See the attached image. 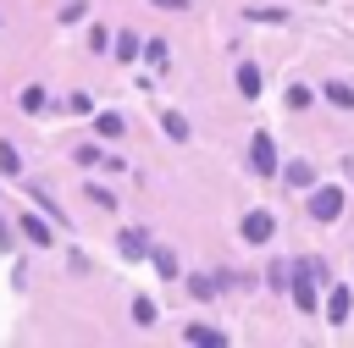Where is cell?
Masks as SVG:
<instances>
[{
  "label": "cell",
  "mask_w": 354,
  "mask_h": 348,
  "mask_svg": "<svg viewBox=\"0 0 354 348\" xmlns=\"http://www.w3.org/2000/svg\"><path fill=\"white\" fill-rule=\"evenodd\" d=\"M310 215L315 221H337L343 215V188H315L310 193Z\"/></svg>",
  "instance_id": "6da1fadb"
},
{
  "label": "cell",
  "mask_w": 354,
  "mask_h": 348,
  "mask_svg": "<svg viewBox=\"0 0 354 348\" xmlns=\"http://www.w3.org/2000/svg\"><path fill=\"white\" fill-rule=\"evenodd\" d=\"M249 166H254L260 177H271V171H277V144H271L266 133H254V138H249Z\"/></svg>",
  "instance_id": "7a4b0ae2"
},
{
  "label": "cell",
  "mask_w": 354,
  "mask_h": 348,
  "mask_svg": "<svg viewBox=\"0 0 354 348\" xmlns=\"http://www.w3.org/2000/svg\"><path fill=\"white\" fill-rule=\"evenodd\" d=\"M271 232H277L271 210H249V215H243V243H266Z\"/></svg>",
  "instance_id": "3957f363"
},
{
  "label": "cell",
  "mask_w": 354,
  "mask_h": 348,
  "mask_svg": "<svg viewBox=\"0 0 354 348\" xmlns=\"http://www.w3.org/2000/svg\"><path fill=\"white\" fill-rule=\"evenodd\" d=\"M348 309H354V293H348V287H332V298H326V320H332V326H343V320H348Z\"/></svg>",
  "instance_id": "277c9868"
},
{
  "label": "cell",
  "mask_w": 354,
  "mask_h": 348,
  "mask_svg": "<svg viewBox=\"0 0 354 348\" xmlns=\"http://www.w3.org/2000/svg\"><path fill=\"white\" fill-rule=\"evenodd\" d=\"M122 254H127V260H144V254H149V238H144V226H127V232H122Z\"/></svg>",
  "instance_id": "5b68a950"
},
{
  "label": "cell",
  "mask_w": 354,
  "mask_h": 348,
  "mask_svg": "<svg viewBox=\"0 0 354 348\" xmlns=\"http://www.w3.org/2000/svg\"><path fill=\"white\" fill-rule=\"evenodd\" d=\"M238 88H243V99H254V94H260V66L243 61V66H238Z\"/></svg>",
  "instance_id": "8992f818"
},
{
  "label": "cell",
  "mask_w": 354,
  "mask_h": 348,
  "mask_svg": "<svg viewBox=\"0 0 354 348\" xmlns=\"http://www.w3.org/2000/svg\"><path fill=\"white\" fill-rule=\"evenodd\" d=\"M288 182H293V188H310V182H315V166H310V160H288Z\"/></svg>",
  "instance_id": "52a82bcc"
},
{
  "label": "cell",
  "mask_w": 354,
  "mask_h": 348,
  "mask_svg": "<svg viewBox=\"0 0 354 348\" xmlns=\"http://www.w3.org/2000/svg\"><path fill=\"white\" fill-rule=\"evenodd\" d=\"M326 99H332L337 110H354V88H348V83H326Z\"/></svg>",
  "instance_id": "ba28073f"
},
{
  "label": "cell",
  "mask_w": 354,
  "mask_h": 348,
  "mask_svg": "<svg viewBox=\"0 0 354 348\" xmlns=\"http://www.w3.org/2000/svg\"><path fill=\"white\" fill-rule=\"evenodd\" d=\"M94 127H100L105 138H122V116H116V110H100V116H94Z\"/></svg>",
  "instance_id": "9c48e42d"
},
{
  "label": "cell",
  "mask_w": 354,
  "mask_h": 348,
  "mask_svg": "<svg viewBox=\"0 0 354 348\" xmlns=\"http://www.w3.org/2000/svg\"><path fill=\"white\" fill-rule=\"evenodd\" d=\"M160 127H166V133H171L177 144H188V122H183L177 110H166V116H160Z\"/></svg>",
  "instance_id": "30bf717a"
},
{
  "label": "cell",
  "mask_w": 354,
  "mask_h": 348,
  "mask_svg": "<svg viewBox=\"0 0 354 348\" xmlns=\"http://www.w3.org/2000/svg\"><path fill=\"white\" fill-rule=\"evenodd\" d=\"M22 232H28L33 243H50V238H55V232H50V226H44L39 215H22Z\"/></svg>",
  "instance_id": "8fae6325"
},
{
  "label": "cell",
  "mask_w": 354,
  "mask_h": 348,
  "mask_svg": "<svg viewBox=\"0 0 354 348\" xmlns=\"http://www.w3.org/2000/svg\"><path fill=\"white\" fill-rule=\"evenodd\" d=\"M149 260H155L160 276H177V254H171V249H149Z\"/></svg>",
  "instance_id": "7c38bea8"
},
{
  "label": "cell",
  "mask_w": 354,
  "mask_h": 348,
  "mask_svg": "<svg viewBox=\"0 0 354 348\" xmlns=\"http://www.w3.org/2000/svg\"><path fill=\"white\" fill-rule=\"evenodd\" d=\"M288 287H293V304H299V309H310V304H315V293H310V276H293Z\"/></svg>",
  "instance_id": "4fadbf2b"
},
{
  "label": "cell",
  "mask_w": 354,
  "mask_h": 348,
  "mask_svg": "<svg viewBox=\"0 0 354 348\" xmlns=\"http://www.w3.org/2000/svg\"><path fill=\"white\" fill-rule=\"evenodd\" d=\"M116 61H138V39L133 33H116Z\"/></svg>",
  "instance_id": "5bb4252c"
},
{
  "label": "cell",
  "mask_w": 354,
  "mask_h": 348,
  "mask_svg": "<svg viewBox=\"0 0 354 348\" xmlns=\"http://www.w3.org/2000/svg\"><path fill=\"white\" fill-rule=\"evenodd\" d=\"M133 320H138V326H155V304H149V298H133Z\"/></svg>",
  "instance_id": "9a60e30c"
},
{
  "label": "cell",
  "mask_w": 354,
  "mask_h": 348,
  "mask_svg": "<svg viewBox=\"0 0 354 348\" xmlns=\"http://www.w3.org/2000/svg\"><path fill=\"white\" fill-rule=\"evenodd\" d=\"M17 105H22V110H44V88H22Z\"/></svg>",
  "instance_id": "2e32d148"
},
{
  "label": "cell",
  "mask_w": 354,
  "mask_h": 348,
  "mask_svg": "<svg viewBox=\"0 0 354 348\" xmlns=\"http://www.w3.org/2000/svg\"><path fill=\"white\" fill-rule=\"evenodd\" d=\"M188 342H227V337L210 331V326H188Z\"/></svg>",
  "instance_id": "e0dca14e"
},
{
  "label": "cell",
  "mask_w": 354,
  "mask_h": 348,
  "mask_svg": "<svg viewBox=\"0 0 354 348\" xmlns=\"http://www.w3.org/2000/svg\"><path fill=\"white\" fill-rule=\"evenodd\" d=\"M83 17H88V6H83V0H72V6H61V22H83Z\"/></svg>",
  "instance_id": "ac0fdd59"
},
{
  "label": "cell",
  "mask_w": 354,
  "mask_h": 348,
  "mask_svg": "<svg viewBox=\"0 0 354 348\" xmlns=\"http://www.w3.org/2000/svg\"><path fill=\"white\" fill-rule=\"evenodd\" d=\"M304 105H310V88L293 83V88H288V110H304Z\"/></svg>",
  "instance_id": "d6986e66"
},
{
  "label": "cell",
  "mask_w": 354,
  "mask_h": 348,
  "mask_svg": "<svg viewBox=\"0 0 354 348\" xmlns=\"http://www.w3.org/2000/svg\"><path fill=\"white\" fill-rule=\"evenodd\" d=\"M66 110H72V116H88V110H94V99H88V94H72V99H66Z\"/></svg>",
  "instance_id": "ffe728a7"
},
{
  "label": "cell",
  "mask_w": 354,
  "mask_h": 348,
  "mask_svg": "<svg viewBox=\"0 0 354 348\" xmlns=\"http://www.w3.org/2000/svg\"><path fill=\"white\" fill-rule=\"evenodd\" d=\"M155 6H166V11H183V6H188V0H155Z\"/></svg>",
  "instance_id": "44dd1931"
}]
</instances>
